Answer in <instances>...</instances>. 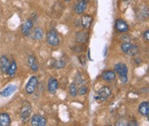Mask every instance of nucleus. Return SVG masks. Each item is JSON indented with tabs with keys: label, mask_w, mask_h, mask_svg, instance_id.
I'll use <instances>...</instances> for the list:
<instances>
[{
	"label": "nucleus",
	"mask_w": 149,
	"mask_h": 126,
	"mask_svg": "<svg viewBox=\"0 0 149 126\" xmlns=\"http://www.w3.org/2000/svg\"><path fill=\"white\" fill-rule=\"evenodd\" d=\"M115 70L118 73L120 79L123 83H127L128 81V68L127 65L123 63H118L115 65Z\"/></svg>",
	"instance_id": "nucleus-1"
},
{
	"label": "nucleus",
	"mask_w": 149,
	"mask_h": 126,
	"mask_svg": "<svg viewBox=\"0 0 149 126\" xmlns=\"http://www.w3.org/2000/svg\"><path fill=\"white\" fill-rule=\"evenodd\" d=\"M110 94H111V90H110V88H109V87L104 86V87H101V88L98 90L97 94V96H96L95 99H96L97 101H104L107 100V99L110 96Z\"/></svg>",
	"instance_id": "nucleus-2"
},
{
	"label": "nucleus",
	"mask_w": 149,
	"mask_h": 126,
	"mask_svg": "<svg viewBox=\"0 0 149 126\" xmlns=\"http://www.w3.org/2000/svg\"><path fill=\"white\" fill-rule=\"evenodd\" d=\"M122 50L124 53L128 54L129 56H134L138 52L137 45L131 44V43H123L122 45Z\"/></svg>",
	"instance_id": "nucleus-3"
},
{
	"label": "nucleus",
	"mask_w": 149,
	"mask_h": 126,
	"mask_svg": "<svg viewBox=\"0 0 149 126\" xmlns=\"http://www.w3.org/2000/svg\"><path fill=\"white\" fill-rule=\"evenodd\" d=\"M47 41L51 45H58L60 43V37L56 31L50 30L47 34Z\"/></svg>",
	"instance_id": "nucleus-4"
},
{
	"label": "nucleus",
	"mask_w": 149,
	"mask_h": 126,
	"mask_svg": "<svg viewBox=\"0 0 149 126\" xmlns=\"http://www.w3.org/2000/svg\"><path fill=\"white\" fill-rule=\"evenodd\" d=\"M37 86H38V79H37V77L36 76L30 77V79L29 80L28 83L26 85V87H25L26 88V92L28 94H33L36 91Z\"/></svg>",
	"instance_id": "nucleus-5"
},
{
	"label": "nucleus",
	"mask_w": 149,
	"mask_h": 126,
	"mask_svg": "<svg viewBox=\"0 0 149 126\" xmlns=\"http://www.w3.org/2000/svg\"><path fill=\"white\" fill-rule=\"evenodd\" d=\"M31 125L33 126H45L47 119L42 115H34L31 118Z\"/></svg>",
	"instance_id": "nucleus-6"
},
{
	"label": "nucleus",
	"mask_w": 149,
	"mask_h": 126,
	"mask_svg": "<svg viewBox=\"0 0 149 126\" xmlns=\"http://www.w3.org/2000/svg\"><path fill=\"white\" fill-rule=\"evenodd\" d=\"M33 28V22L31 20L28 19L23 22V24L22 25V34L24 36H28L30 34V31Z\"/></svg>",
	"instance_id": "nucleus-7"
},
{
	"label": "nucleus",
	"mask_w": 149,
	"mask_h": 126,
	"mask_svg": "<svg viewBox=\"0 0 149 126\" xmlns=\"http://www.w3.org/2000/svg\"><path fill=\"white\" fill-rule=\"evenodd\" d=\"M115 27H116V29L121 33H125L128 30V25L127 24V22L123 21V19H117L116 21Z\"/></svg>",
	"instance_id": "nucleus-8"
},
{
	"label": "nucleus",
	"mask_w": 149,
	"mask_h": 126,
	"mask_svg": "<svg viewBox=\"0 0 149 126\" xmlns=\"http://www.w3.org/2000/svg\"><path fill=\"white\" fill-rule=\"evenodd\" d=\"M87 7V0H79V2L75 5V12L78 15H81L82 13L85 12Z\"/></svg>",
	"instance_id": "nucleus-9"
},
{
	"label": "nucleus",
	"mask_w": 149,
	"mask_h": 126,
	"mask_svg": "<svg viewBox=\"0 0 149 126\" xmlns=\"http://www.w3.org/2000/svg\"><path fill=\"white\" fill-rule=\"evenodd\" d=\"M16 90H17V86L10 84L0 92V95L3 97H8L10 95H11L14 92H16Z\"/></svg>",
	"instance_id": "nucleus-10"
},
{
	"label": "nucleus",
	"mask_w": 149,
	"mask_h": 126,
	"mask_svg": "<svg viewBox=\"0 0 149 126\" xmlns=\"http://www.w3.org/2000/svg\"><path fill=\"white\" fill-rule=\"evenodd\" d=\"M58 87H59V84H58V81L54 78V77H51L49 80H48V83H47V90L54 94L57 91L58 89Z\"/></svg>",
	"instance_id": "nucleus-11"
},
{
	"label": "nucleus",
	"mask_w": 149,
	"mask_h": 126,
	"mask_svg": "<svg viewBox=\"0 0 149 126\" xmlns=\"http://www.w3.org/2000/svg\"><path fill=\"white\" fill-rule=\"evenodd\" d=\"M31 114V106L29 104H26L22 107L21 111V118L22 120H26L29 118V117Z\"/></svg>",
	"instance_id": "nucleus-12"
},
{
	"label": "nucleus",
	"mask_w": 149,
	"mask_h": 126,
	"mask_svg": "<svg viewBox=\"0 0 149 126\" xmlns=\"http://www.w3.org/2000/svg\"><path fill=\"white\" fill-rule=\"evenodd\" d=\"M138 112L142 115V116H145V117H148L149 113V103L148 101H144L142 102L141 105H139V108H138Z\"/></svg>",
	"instance_id": "nucleus-13"
},
{
	"label": "nucleus",
	"mask_w": 149,
	"mask_h": 126,
	"mask_svg": "<svg viewBox=\"0 0 149 126\" xmlns=\"http://www.w3.org/2000/svg\"><path fill=\"white\" fill-rule=\"evenodd\" d=\"M10 66V61L5 56H2L0 58V70L2 72H6Z\"/></svg>",
	"instance_id": "nucleus-14"
},
{
	"label": "nucleus",
	"mask_w": 149,
	"mask_h": 126,
	"mask_svg": "<svg viewBox=\"0 0 149 126\" xmlns=\"http://www.w3.org/2000/svg\"><path fill=\"white\" fill-rule=\"evenodd\" d=\"M28 65L31 68L33 71H37L39 69V65L36 61V59L34 56H29L28 58Z\"/></svg>",
	"instance_id": "nucleus-15"
},
{
	"label": "nucleus",
	"mask_w": 149,
	"mask_h": 126,
	"mask_svg": "<svg viewBox=\"0 0 149 126\" xmlns=\"http://www.w3.org/2000/svg\"><path fill=\"white\" fill-rule=\"evenodd\" d=\"M10 118L8 113H0V126L10 125Z\"/></svg>",
	"instance_id": "nucleus-16"
},
{
	"label": "nucleus",
	"mask_w": 149,
	"mask_h": 126,
	"mask_svg": "<svg viewBox=\"0 0 149 126\" xmlns=\"http://www.w3.org/2000/svg\"><path fill=\"white\" fill-rule=\"evenodd\" d=\"M93 21V18L91 17V16H88V15H85L82 17V19H81V24L83 26L84 28H89L92 23Z\"/></svg>",
	"instance_id": "nucleus-17"
},
{
	"label": "nucleus",
	"mask_w": 149,
	"mask_h": 126,
	"mask_svg": "<svg viewBox=\"0 0 149 126\" xmlns=\"http://www.w3.org/2000/svg\"><path fill=\"white\" fill-rule=\"evenodd\" d=\"M102 78L107 82H111L116 78V73L112 70H106L102 74Z\"/></svg>",
	"instance_id": "nucleus-18"
},
{
	"label": "nucleus",
	"mask_w": 149,
	"mask_h": 126,
	"mask_svg": "<svg viewBox=\"0 0 149 126\" xmlns=\"http://www.w3.org/2000/svg\"><path fill=\"white\" fill-rule=\"evenodd\" d=\"M6 72H7V74H8V76L10 77H13L15 76V74L17 72V63H16V61L11 62Z\"/></svg>",
	"instance_id": "nucleus-19"
},
{
	"label": "nucleus",
	"mask_w": 149,
	"mask_h": 126,
	"mask_svg": "<svg viewBox=\"0 0 149 126\" xmlns=\"http://www.w3.org/2000/svg\"><path fill=\"white\" fill-rule=\"evenodd\" d=\"M76 40H77V41L79 42V43H84V42L87 41V40H88V34L86 32H79L77 34Z\"/></svg>",
	"instance_id": "nucleus-20"
},
{
	"label": "nucleus",
	"mask_w": 149,
	"mask_h": 126,
	"mask_svg": "<svg viewBox=\"0 0 149 126\" xmlns=\"http://www.w3.org/2000/svg\"><path fill=\"white\" fill-rule=\"evenodd\" d=\"M34 39L37 40V41H41L43 38V30L40 28H37L35 29L34 31V35H33Z\"/></svg>",
	"instance_id": "nucleus-21"
},
{
	"label": "nucleus",
	"mask_w": 149,
	"mask_h": 126,
	"mask_svg": "<svg viewBox=\"0 0 149 126\" xmlns=\"http://www.w3.org/2000/svg\"><path fill=\"white\" fill-rule=\"evenodd\" d=\"M69 92H70V94L72 96H76L77 95V93H78V87H77V85L72 83L70 85L69 87Z\"/></svg>",
	"instance_id": "nucleus-22"
},
{
	"label": "nucleus",
	"mask_w": 149,
	"mask_h": 126,
	"mask_svg": "<svg viewBox=\"0 0 149 126\" xmlns=\"http://www.w3.org/2000/svg\"><path fill=\"white\" fill-rule=\"evenodd\" d=\"M65 62L64 60H63V61H62V60H59V61H55L53 65H54L55 68H57V69H61V68L65 65Z\"/></svg>",
	"instance_id": "nucleus-23"
},
{
	"label": "nucleus",
	"mask_w": 149,
	"mask_h": 126,
	"mask_svg": "<svg viewBox=\"0 0 149 126\" xmlns=\"http://www.w3.org/2000/svg\"><path fill=\"white\" fill-rule=\"evenodd\" d=\"M86 93H87V87H81L79 89V95H85Z\"/></svg>",
	"instance_id": "nucleus-24"
},
{
	"label": "nucleus",
	"mask_w": 149,
	"mask_h": 126,
	"mask_svg": "<svg viewBox=\"0 0 149 126\" xmlns=\"http://www.w3.org/2000/svg\"><path fill=\"white\" fill-rule=\"evenodd\" d=\"M144 38L146 39V41H149V30H147L146 32H144Z\"/></svg>",
	"instance_id": "nucleus-25"
},
{
	"label": "nucleus",
	"mask_w": 149,
	"mask_h": 126,
	"mask_svg": "<svg viewBox=\"0 0 149 126\" xmlns=\"http://www.w3.org/2000/svg\"><path fill=\"white\" fill-rule=\"evenodd\" d=\"M128 125H137V124H136V121H133V122H130L129 124H128Z\"/></svg>",
	"instance_id": "nucleus-26"
},
{
	"label": "nucleus",
	"mask_w": 149,
	"mask_h": 126,
	"mask_svg": "<svg viewBox=\"0 0 149 126\" xmlns=\"http://www.w3.org/2000/svg\"><path fill=\"white\" fill-rule=\"evenodd\" d=\"M65 1H66V2H68V1H71V0H65Z\"/></svg>",
	"instance_id": "nucleus-27"
}]
</instances>
